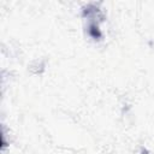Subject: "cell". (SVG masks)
<instances>
[{"label":"cell","mask_w":154,"mask_h":154,"mask_svg":"<svg viewBox=\"0 0 154 154\" xmlns=\"http://www.w3.org/2000/svg\"><path fill=\"white\" fill-rule=\"evenodd\" d=\"M82 17L84 20V28L87 35L93 40H101L102 32L100 24L103 22V13L96 4H88L82 8Z\"/></svg>","instance_id":"cell-1"}]
</instances>
